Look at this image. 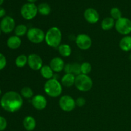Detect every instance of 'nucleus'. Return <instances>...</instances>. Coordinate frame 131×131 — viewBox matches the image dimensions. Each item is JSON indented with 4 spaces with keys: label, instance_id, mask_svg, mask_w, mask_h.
<instances>
[{
    "label": "nucleus",
    "instance_id": "f257e3e1",
    "mask_svg": "<svg viewBox=\"0 0 131 131\" xmlns=\"http://www.w3.org/2000/svg\"><path fill=\"white\" fill-rule=\"evenodd\" d=\"M23 105V97L15 91L6 92L0 100L1 107L5 111L9 113H15L19 111Z\"/></svg>",
    "mask_w": 131,
    "mask_h": 131
},
{
    "label": "nucleus",
    "instance_id": "f03ea898",
    "mask_svg": "<svg viewBox=\"0 0 131 131\" xmlns=\"http://www.w3.org/2000/svg\"><path fill=\"white\" fill-rule=\"evenodd\" d=\"M62 40V33L57 27H52L47 31L45 36V41L51 47H58Z\"/></svg>",
    "mask_w": 131,
    "mask_h": 131
},
{
    "label": "nucleus",
    "instance_id": "7ed1b4c3",
    "mask_svg": "<svg viewBox=\"0 0 131 131\" xmlns=\"http://www.w3.org/2000/svg\"><path fill=\"white\" fill-rule=\"evenodd\" d=\"M43 89L47 95L52 98H56L59 97L62 93V84L58 79L52 78L46 82Z\"/></svg>",
    "mask_w": 131,
    "mask_h": 131
},
{
    "label": "nucleus",
    "instance_id": "20e7f679",
    "mask_svg": "<svg viewBox=\"0 0 131 131\" xmlns=\"http://www.w3.org/2000/svg\"><path fill=\"white\" fill-rule=\"evenodd\" d=\"M74 85L81 92H88L93 86V81L88 75L81 74L75 76Z\"/></svg>",
    "mask_w": 131,
    "mask_h": 131
},
{
    "label": "nucleus",
    "instance_id": "39448f33",
    "mask_svg": "<svg viewBox=\"0 0 131 131\" xmlns=\"http://www.w3.org/2000/svg\"><path fill=\"white\" fill-rule=\"evenodd\" d=\"M27 38L31 43L38 44L45 40L46 33L38 28H31L27 32Z\"/></svg>",
    "mask_w": 131,
    "mask_h": 131
},
{
    "label": "nucleus",
    "instance_id": "423d86ee",
    "mask_svg": "<svg viewBox=\"0 0 131 131\" xmlns=\"http://www.w3.org/2000/svg\"><path fill=\"white\" fill-rule=\"evenodd\" d=\"M116 31L123 35H128L131 33V20L127 17H121L115 22Z\"/></svg>",
    "mask_w": 131,
    "mask_h": 131
},
{
    "label": "nucleus",
    "instance_id": "0eeeda50",
    "mask_svg": "<svg viewBox=\"0 0 131 131\" xmlns=\"http://www.w3.org/2000/svg\"><path fill=\"white\" fill-rule=\"evenodd\" d=\"M38 13V8L35 3H27L24 4L20 9V14L26 20L34 19Z\"/></svg>",
    "mask_w": 131,
    "mask_h": 131
},
{
    "label": "nucleus",
    "instance_id": "6e6552de",
    "mask_svg": "<svg viewBox=\"0 0 131 131\" xmlns=\"http://www.w3.org/2000/svg\"><path fill=\"white\" fill-rule=\"evenodd\" d=\"M59 106L63 111L70 112L73 111L76 106L75 100L70 95H63L59 100Z\"/></svg>",
    "mask_w": 131,
    "mask_h": 131
},
{
    "label": "nucleus",
    "instance_id": "1a4fd4ad",
    "mask_svg": "<svg viewBox=\"0 0 131 131\" xmlns=\"http://www.w3.org/2000/svg\"><path fill=\"white\" fill-rule=\"evenodd\" d=\"M75 43L77 46L81 50H88L92 44V38L89 35L85 33L79 34L75 38Z\"/></svg>",
    "mask_w": 131,
    "mask_h": 131
},
{
    "label": "nucleus",
    "instance_id": "9d476101",
    "mask_svg": "<svg viewBox=\"0 0 131 131\" xmlns=\"http://www.w3.org/2000/svg\"><path fill=\"white\" fill-rule=\"evenodd\" d=\"M15 28V22L10 16H5L0 22V29L4 33H10L14 31Z\"/></svg>",
    "mask_w": 131,
    "mask_h": 131
},
{
    "label": "nucleus",
    "instance_id": "9b49d317",
    "mask_svg": "<svg viewBox=\"0 0 131 131\" xmlns=\"http://www.w3.org/2000/svg\"><path fill=\"white\" fill-rule=\"evenodd\" d=\"M28 65L32 70H39L43 67V60L39 55L31 54L28 56Z\"/></svg>",
    "mask_w": 131,
    "mask_h": 131
},
{
    "label": "nucleus",
    "instance_id": "f8f14e48",
    "mask_svg": "<svg viewBox=\"0 0 131 131\" xmlns=\"http://www.w3.org/2000/svg\"><path fill=\"white\" fill-rule=\"evenodd\" d=\"M31 104L34 108L37 110H43L47 106V99L42 95H37L33 96L31 99Z\"/></svg>",
    "mask_w": 131,
    "mask_h": 131
},
{
    "label": "nucleus",
    "instance_id": "ddd939ff",
    "mask_svg": "<svg viewBox=\"0 0 131 131\" xmlns=\"http://www.w3.org/2000/svg\"><path fill=\"white\" fill-rule=\"evenodd\" d=\"M84 17L88 23L90 24H95L99 20V14L95 9L89 8L84 11Z\"/></svg>",
    "mask_w": 131,
    "mask_h": 131
},
{
    "label": "nucleus",
    "instance_id": "4468645a",
    "mask_svg": "<svg viewBox=\"0 0 131 131\" xmlns=\"http://www.w3.org/2000/svg\"><path fill=\"white\" fill-rule=\"evenodd\" d=\"M65 62L60 57H54L50 61L49 66L54 72L58 73L62 71L65 67Z\"/></svg>",
    "mask_w": 131,
    "mask_h": 131
},
{
    "label": "nucleus",
    "instance_id": "2eb2a0df",
    "mask_svg": "<svg viewBox=\"0 0 131 131\" xmlns=\"http://www.w3.org/2000/svg\"><path fill=\"white\" fill-rule=\"evenodd\" d=\"M22 41L19 37L13 35L9 37L6 42L7 46L11 49H17L21 46Z\"/></svg>",
    "mask_w": 131,
    "mask_h": 131
},
{
    "label": "nucleus",
    "instance_id": "dca6fc26",
    "mask_svg": "<svg viewBox=\"0 0 131 131\" xmlns=\"http://www.w3.org/2000/svg\"><path fill=\"white\" fill-rule=\"evenodd\" d=\"M23 126L27 131H32L36 127V120L33 116H27L24 118L23 122Z\"/></svg>",
    "mask_w": 131,
    "mask_h": 131
},
{
    "label": "nucleus",
    "instance_id": "f3484780",
    "mask_svg": "<svg viewBox=\"0 0 131 131\" xmlns=\"http://www.w3.org/2000/svg\"><path fill=\"white\" fill-rule=\"evenodd\" d=\"M75 76L72 74H65L61 79V83L63 86L67 88L72 86L75 84Z\"/></svg>",
    "mask_w": 131,
    "mask_h": 131
},
{
    "label": "nucleus",
    "instance_id": "a211bd4d",
    "mask_svg": "<svg viewBox=\"0 0 131 131\" xmlns=\"http://www.w3.org/2000/svg\"><path fill=\"white\" fill-rule=\"evenodd\" d=\"M119 46L124 52L131 51V36L126 35L122 38L119 43Z\"/></svg>",
    "mask_w": 131,
    "mask_h": 131
},
{
    "label": "nucleus",
    "instance_id": "6ab92c4d",
    "mask_svg": "<svg viewBox=\"0 0 131 131\" xmlns=\"http://www.w3.org/2000/svg\"><path fill=\"white\" fill-rule=\"evenodd\" d=\"M40 70L42 76L45 79L49 80L53 78L54 72L49 65H43Z\"/></svg>",
    "mask_w": 131,
    "mask_h": 131
},
{
    "label": "nucleus",
    "instance_id": "aec40b11",
    "mask_svg": "<svg viewBox=\"0 0 131 131\" xmlns=\"http://www.w3.org/2000/svg\"><path fill=\"white\" fill-rule=\"evenodd\" d=\"M115 21L112 17H106L101 23V28L104 31H109L115 27Z\"/></svg>",
    "mask_w": 131,
    "mask_h": 131
},
{
    "label": "nucleus",
    "instance_id": "412c9836",
    "mask_svg": "<svg viewBox=\"0 0 131 131\" xmlns=\"http://www.w3.org/2000/svg\"><path fill=\"white\" fill-rule=\"evenodd\" d=\"M58 52L63 57H69L72 53V49L69 44L67 43H62L58 47Z\"/></svg>",
    "mask_w": 131,
    "mask_h": 131
},
{
    "label": "nucleus",
    "instance_id": "4be33fe9",
    "mask_svg": "<svg viewBox=\"0 0 131 131\" xmlns=\"http://www.w3.org/2000/svg\"><path fill=\"white\" fill-rule=\"evenodd\" d=\"M38 12L42 15H48L51 12V8L49 5L46 3H40L38 6Z\"/></svg>",
    "mask_w": 131,
    "mask_h": 131
},
{
    "label": "nucleus",
    "instance_id": "5701e85b",
    "mask_svg": "<svg viewBox=\"0 0 131 131\" xmlns=\"http://www.w3.org/2000/svg\"><path fill=\"white\" fill-rule=\"evenodd\" d=\"M28 31V29L26 26L21 24L15 26V29H14V33H15V35L20 37H23L25 34H27Z\"/></svg>",
    "mask_w": 131,
    "mask_h": 131
},
{
    "label": "nucleus",
    "instance_id": "b1692460",
    "mask_svg": "<svg viewBox=\"0 0 131 131\" xmlns=\"http://www.w3.org/2000/svg\"><path fill=\"white\" fill-rule=\"evenodd\" d=\"M15 65L19 68H23L28 63V56L25 54H20L16 58L15 61Z\"/></svg>",
    "mask_w": 131,
    "mask_h": 131
},
{
    "label": "nucleus",
    "instance_id": "393cba45",
    "mask_svg": "<svg viewBox=\"0 0 131 131\" xmlns=\"http://www.w3.org/2000/svg\"><path fill=\"white\" fill-rule=\"evenodd\" d=\"M20 95L25 99H32L34 96L33 90L29 86L23 87L20 91Z\"/></svg>",
    "mask_w": 131,
    "mask_h": 131
},
{
    "label": "nucleus",
    "instance_id": "a878e982",
    "mask_svg": "<svg viewBox=\"0 0 131 131\" xmlns=\"http://www.w3.org/2000/svg\"><path fill=\"white\" fill-rule=\"evenodd\" d=\"M110 15H111V17H112L114 20H118L120 19L122 17V12L120 11V9L118 8L114 7L111 9L110 10Z\"/></svg>",
    "mask_w": 131,
    "mask_h": 131
},
{
    "label": "nucleus",
    "instance_id": "bb28decb",
    "mask_svg": "<svg viewBox=\"0 0 131 131\" xmlns=\"http://www.w3.org/2000/svg\"><path fill=\"white\" fill-rule=\"evenodd\" d=\"M92 65L88 62H84L81 65V72L82 74L88 75L92 71Z\"/></svg>",
    "mask_w": 131,
    "mask_h": 131
},
{
    "label": "nucleus",
    "instance_id": "cd10ccee",
    "mask_svg": "<svg viewBox=\"0 0 131 131\" xmlns=\"http://www.w3.org/2000/svg\"><path fill=\"white\" fill-rule=\"evenodd\" d=\"M71 74H74L75 76L81 74L80 64L78 63H71Z\"/></svg>",
    "mask_w": 131,
    "mask_h": 131
},
{
    "label": "nucleus",
    "instance_id": "c85d7f7f",
    "mask_svg": "<svg viewBox=\"0 0 131 131\" xmlns=\"http://www.w3.org/2000/svg\"><path fill=\"white\" fill-rule=\"evenodd\" d=\"M6 63L7 61L5 56L2 53H0V70H3L6 67Z\"/></svg>",
    "mask_w": 131,
    "mask_h": 131
},
{
    "label": "nucleus",
    "instance_id": "c756f323",
    "mask_svg": "<svg viewBox=\"0 0 131 131\" xmlns=\"http://www.w3.org/2000/svg\"><path fill=\"white\" fill-rule=\"evenodd\" d=\"M7 127V121L2 116H0V131L5 130Z\"/></svg>",
    "mask_w": 131,
    "mask_h": 131
},
{
    "label": "nucleus",
    "instance_id": "7c9ffc66",
    "mask_svg": "<svg viewBox=\"0 0 131 131\" xmlns=\"http://www.w3.org/2000/svg\"><path fill=\"white\" fill-rule=\"evenodd\" d=\"M75 104L78 107H81L84 106L86 104V100L83 97H78L76 100H75Z\"/></svg>",
    "mask_w": 131,
    "mask_h": 131
},
{
    "label": "nucleus",
    "instance_id": "2f4dec72",
    "mask_svg": "<svg viewBox=\"0 0 131 131\" xmlns=\"http://www.w3.org/2000/svg\"><path fill=\"white\" fill-rule=\"evenodd\" d=\"M63 70L65 74H71V63L65 64Z\"/></svg>",
    "mask_w": 131,
    "mask_h": 131
},
{
    "label": "nucleus",
    "instance_id": "473e14b6",
    "mask_svg": "<svg viewBox=\"0 0 131 131\" xmlns=\"http://www.w3.org/2000/svg\"><path fill=\"white\" fill-rule=\"evenodd\" d=\"M6 15V10L0 6V18H3Z\"/></svg>",
    "mask_w": 131,
    "mask_h": 131
},
{
    "label": "nucleus",
    "instance_id": "72a5a7b5",
    "mask_svg": "<svg viewBox=\"0 0 131 131\" xmlns=\"http://www.w3.org/2000/svg\"><path fill=\"white\" fill-rule=\"evenodd\" d=\"M27 1H28V3H34L37 0H27Z\"/></svg>",
    "mask_w": 131,
    "mask_h": 131
},
{
    "label": "nucleus",
    "instance_id": "f704fd0d",
    "mask_svg": "<svg viewBox=\"0 0 131 131\" xmlns=\"http://www.w3.org/2000/svg\"><path fill=\"white\" fill-rule=\"evenodd\" d=\"M3 2H4V0H0V6L3 3Z\"/></svg>",
    "mask_w": 131,
    "mask_h": 131
},
{
    "label": "nucleus",
    "instance_id": "c9c22d12",
    "mask_svg": "<svg viewBox=\"0 0 131 131\" xmlns=\"http://www.w3.org/2000/svg\"><path fill=\"white\" fill-rule=\"evenodd\" d=\"M129 60L131 61V53L130 54V55H129Z\"/></svg>",
    "mask_w": 131,
    "mask_h": 131
},
{
    "label": "nucleus",
    "instance_id": "e433bc0d",
    "mask_svg": "<svg viewBox=\"0 0 131 131\" xmlns=\"http://www.w3.org/2000/svg\"><path fill=\"white\" fill-rule=\"evenodd\" d=\"M1 93H2V92H1V89H0V97H1Z\"/></svg>",
    "mask_w": 131,
    "mask_h": 131
},
{
    "label": "nucleus",
    "instance_id": "4c0bfd02",
    "mask_svg": "<svg viewBox=\"0 0 131 131\" xmlns=\"http://www.w3.org/2000/svg\"><path fill=\"white\" fill-rule=\"evenodd\" d=\"M1 29H0V35H1Z\"/></svg>",
    "mask_w": 131,
    "mask_h": 131
}]
</instances>
